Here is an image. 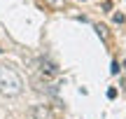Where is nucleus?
<instances>
[{
    "label": "nucleus",
    "mask_w": 126,
    "mask_h": 119,
    "mask_svg": "<svg viewBox=\"0 0 126 119\" xmlns=\"http://www.w3.org/2000/svg\"><path fill=\"white\" fill-rule=\"evenodd\" d=\"M96 30H98V35L103 37V40H108V37H110V33H108V26H103V23H98V26H96Z\"/></svg>",
    "instance_id": "obj_4"
},
{
    "label": "nucleus",
    "mask_w": 126,
    "mask_h": 119,
    "mask_svg": "<svg viewBox=\"0 0 126 119\" xmlns=\"http://www.w3.org/2000/svg\"><path fill=\"white\" fill-rule=\"evenodd\" d=\"M23 91V79L12 65H0V93L2 96H19Z\"/></svg>",
    "instance_id": "obj_1"
},
{
    "label": "nucleus",
    "mask_w": 126,
    "mask_h": 119,
    "mask_svg": "<svg viewBox=\"0 0 126 119\" xmlns=\"http://www.w3.org/2000/svg\"><path fill=\"white\" fill-rule=\"evenodd\" d=\"M124 68H126V61H124Z\"/></svg>",
    "instance_id": "obj_6"
},
{
    "label": "nucleus",
    "mask_w": 126,
    "mask_h": 119,
    "mask_svg": "<svg viewBox=\"0 0 126 119\" xmlns=\"http://www.w3.org/2000/svg\"><path fill=\"white\" fill-rule=\"evenodd\" d=\"M33 119H54V112H51L49 105H35L33 107Z\"/></svg>",
    "instance_id": "obj_2"
},
{
    "label": "nucleus",
    "mask_w": 126,
    "mask_h": 119,
    "mask_svg": "<svg viewBox=\"0 0 126 119\" xmlns=\"http://www.w3.org/2000/svg\"><path fill=\"white\" fill-rule=\"evenodd\" d=\"M45 5H49L51 9H61L65 7V0H45Z\"/></svg>",
    "instance_id": "obj_3"
},
{
    "label": "nucleus",
    "mask_w": 126,
    "mask_h": 119,
    "mask_svg": "<svg viewBox=\"0 0 126 119\" xmlns=\"http://www.w3.org/2000/svg\"><path fill=\"white\" fill-rule=\"evenodd\" d=\"M110 73H112V75H117V73H119V65H117V63H112V68H110Z\"/></svg>",
    "instance_id": "obj_5"
}]
</instances>
